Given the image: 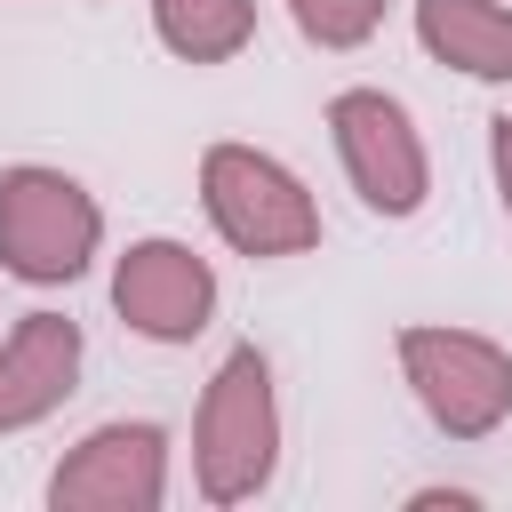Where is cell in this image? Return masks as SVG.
<instances>
[{"instance_id": "obj_12", "label": "cell", "mask_w": 512, "mask_h": 512, "mask_svg": "<svg viewBox=\"0 0 512 512\" xmlns=\"http://www.w3.org/2000/svg\"><path fill=\"white\" fill-rule=\"evenodd\" d=\"M488 168H496V200H504V216H512V112L488 120Z\"/></svg>"}, {"instance_id": "obj_2", "label": "cell", "mask_w": 512, "mask_h": 512, "mask_svg": "<svg viewBox=\"0 0 512 512\" xmlns=\"http://www.w3.org/2000/svg\"><path fill=\"white\" fill-rule=\"evenodd\" d=\"M200 208H208L216 240L256 256V264L304 256L320 240V208H312L304 176L256 144H208L200 152Z\"/></svg>"}, {"instance_id": "obj_7", "label": "cell", "mask_w": 512, "mask_h": 512, "mask_svg": "<svg viewBox=\"0 0 512 512\" xmlns=\"http://www.w3.org/2000/svg\"><path fill=\"white\" fill-rule=\"evenodd\" d=\"M112 312L152 344H192L216 320V272L184 240H128L112 264Z\"/></svg>"}, {"instance_id": "obj_3", "label": "cell", "mask_w": 512, "mask_h": 512, "mask_svg": "<svg viewBox=\"0 0 512 512\" xmlns=\"http://www.w3.org/2000/svg\"><path fill=\"white\" fill-rule=\"evenodd\" d=\"M96 240H104V208L80 176L48 160H16L0 176V272L32 288H64L96 264Z\"/></svg>"}, {"instance_id": "obj_8", "label": "cell", "mask_w": 512, "mask_h": 512, "mask_svg": "<svg viewBox=\"0 0 512 512\" xmlns=\"http://www.w3.org/2000/svg\"><path fill=\"white\" fill-rule=\"evenodd\" d=\"M80 392V320L64 312H24L0 336V432L48 424Z\"/></svg>"}, {"instance_id": "obj_6", "label": "cell", "mask_w": 512, "mask_h": 512, "mask_svg": "<svg viewBox=\"0 0 512 512\" xmlns=\"http://www.w3.org/2000/svg\"><path fill=\"white\" fill-rule=\"evenodd\" d=\"M56 512H160L168 504V432L160 424H96L56 472H48Z\"/></svg>"}, {"instance_id": "obj_11", "label": "cell", "mask_w": 512, "mask_h": 512, "mask_svg": "<svg viewBox=\"0 0 512 512\" xmlns=\"http://www.w3.org/2000/svg\"><path fill=\"white\" fill-rule=\"evenodd\" d=\"M280 8L296 16V32L312 48H360V40H376L392 0H280Z\"/></svg>"}, {"instance_id": "obj_4", "label": "cell", "mask_w": 512, "mask_h": 512, "mask_svg": "<svg viewBox=\"0 0 512 512\" xmlns=\"http://www.w3.org/2000/svg\"><path fill=\"white\" fill-rule=\"evenodd\" d=\"M400 376H408L416 408L432 416V432H448V440H488L512 416V352L480 328L408 320L400 328Z\"/></svg>"}, {"instance_id": "obj_5", "label": "cell", "mask_w": 512, "mask_h": 512, "mask_svg": "<svg viewBox=\"0 0 512 512\" xmlns=\"http://www.w3.org/2000/svg\"><path fill=\"white\" fill-rule=\"evenodd\" d=\"M328 136H336V160L360 192L368 216H416L432 200V160H424V136L408 120L400 96L384 88H336L328 96Z\"/></svg>"}, {"instance_id": "obj_10", "label": "cell", "mask_w": 512, "mask_h": 512, "mask_svg": "<svg viewBox=\"0 0 512 512\" xmlns=\"http://www.w3.org/2000/svg\"><path fill=\"white\" fill-rule=\"evenodd\" d=\"M152 32L184 64H232L256 40V0H152Z\"/></svg>"}, {"instance_id": "obj_9", "label": "cell", "mask_w": 512, "mask_h": 512, "mask_svg": "<svg viewBox=\"0 0 512 512\" xmlns=\"http://www.w3.org/2000/svg\"><path fill=\"white\" fill-rule=\"evenodd\" d=\"M416 40L464 80H512V8L504 0H416Z\"/></svg>"}, {"instance_id": "obj_1", "label": "cell", "mask_w": 512, "mask_h": 512, "mask_svg": "<svg viewBox=\"0 0 512 512\" xmlns=\"http://www.w3.org/2000/svg\"><path fill=\"white\" fill-rule=\"evenodd\" d=\"M272 464H280L272 360L256 344H232L200 392V416H192V480L208 504H248L272 488Z\"/></svg>"}]
</instances>
